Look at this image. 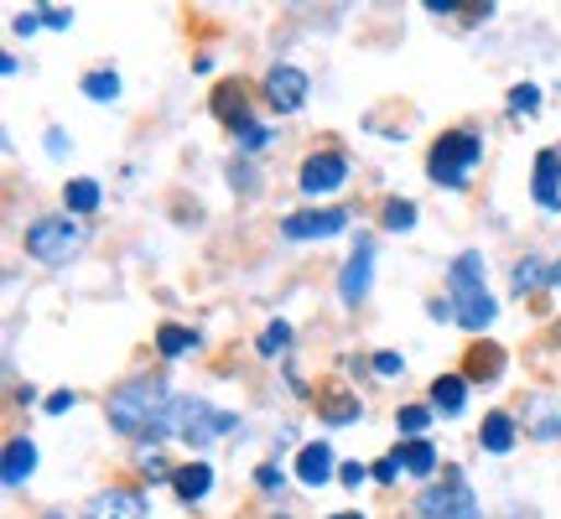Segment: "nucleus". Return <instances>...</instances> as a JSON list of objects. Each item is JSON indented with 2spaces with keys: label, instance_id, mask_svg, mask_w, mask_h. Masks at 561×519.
<instances>
[{
  "label": "nucleus",
  "instance_id": "1",
  "mask_svg": "<svg viewBox=\"0 0 561 519\" xmlns=\"http://www.w3.org/2000/svg\"><path fill=\"white\" fill-rule=\"evenodd\" d=\"M110 426L136 441L178 437V400L161 380H130L110 395Z\"/></svg>",
  "mask_w": 561,
  "mask_h": 519
},
{
  "label": "nucleus",
  "instance_id": "2",
  "mask_svg": "<svg viewBox=\"0 0 561 519\" xmlns=\"http://www.w3.org/2000/svg\"><path fill=\"white\" fill-rule=\"evenodd\" d=\"M447 291H453V307H458V318L468 333H483L489 322H494V297H489V286H483V260L473 255V250H462L458 260H453V270H447Z\"/></svg>",
  "mask_w": 561,
  "mask_h": 519
},
{
  "label": "nucleus",
  "instance_id": "3",
  "mask_svg": "<svg viewBox=\"0 0 561 519\" xmlns=\"http://www.w3.org/2000/svg\"><path fill=\"white\" fill-rule=\"evenodd\" d=\"M483 161V140L473 130H447L426 157V172L437 187H468V172Z\"/></svg>",
  "mask_w": 561,
  "mask_h": 519
},
{
  "label": "nucleus",
  "instance_id": "4",
  "mask_svg": "<svg viewBox=\"0 0 561 519\" xmlns=\"http://www.w3.org/2000/svg\"><path fill=\"white\" fill-rule=\"evenodd\" d=\"M416 515L421 519H479V494L468 488L458 468H447L442 483H426L416 499Z\"/></svg>",
  "mask_w": 561,
  "mask_h": 519
},
{
  "label": "nucleus",
  "instance_id": "5",
  "mask_svg": "<svg viewBox=\"0 0 561 519\" xmlns=\"http://www.w3.org/2000/svg\"><path fill=\"white\" fill-rule=\"evenodd\" d=\"M229 431H240V420L219 411V405H208V400H178V437L193 441V447H208V441L229 437Z\"/></svg>",
  "mask_w": 561,
  "mask_h": 519
},
{
  "label": "nucleus",
  "instance_id": "6",
  "mask_svg": "<svg viewBox=\"0 0 561 519\" xmlns=\"http://www.w3.org/2000/svg\"><path fill=\"white\" fill-rule=\"evenodd\" d=\"M83 244V229L68 219H37L26 229V255L37 265H68V255Z\"/></svg>",
  "mask_w": 561,
  "mask_h": 519
},
{
  "label": "nucleus",
  "instance_id": "7",
  "mask_svg": "<svg viewBox=\"0 0 561 519\" xmlns=\"http://www.w3.org/2000/svg\"><path fill=\"white\" fill-rule=\"evenodd\" d=\"M343 182H348V157H343V151H318V157L301 161L297 187L307 193V198H318V193H339Z\"/></svg>",
  "mask_w": 561,
  "mask_h": 519
},
{
  "label": "nucleus",
  "instance_id": "8",
  "mask_svg": "<svg viewBox=\"0 0 561 519\" xmlns=\"http://www.w3.org/2000/svg\"><path fill=\"white\" fill-rule=\"evenodd\" d=\"M348 223H354L348 208H318V214H291V219L280 223V234L286 240H333Z\"/></svg>",
  "mask_w": 561,
  "mask_h": 519
},
{
  "label": "nucleus",
  "instance_id": "9",
  "mask_svg": "<svg viewBox=\"0 0 561 519\" xmlns=\"http://www.w3.org/2000/svg\"><path fill=\"white\" fill-rule=\"evenodd\" d=\"M301 100H307V73H301V68L280 62V68L265 73V104H271V109L291 115V109H301Z\"/></svg>",
  "mask_w": 561,
  "mask_h": 519
},
{
  "label": "nucleus",
  "instance_id": "10",
  "mask_svg": "<svg viewBox=\"0 0 561 519\" xmlns=\"http://www.w3.org/2000/svg\"><path fill=\"white\" fill-rule=\"evenodd\" d=\"M369 280H375V244L359 240L354 260L343 265V276H339V297L348 301V307H359V301L369 297Z\"/></svg>",
  "mask_w": 561,
  "mask_h": 519
},
{
  "label": "nucleus",
  "instance_id": "11",
  "mask_svg": "<svg viewBox=\"0 0 561 519\" xmlns=\"http://www.w3.org/2000/svg\"><path fill=\"white\" fill-rule=\"evenodd\" d=\"M83 519H146V499L136 488H104V494L89 499Z\"/></svg>",
  "mask_w": 561,
  "mask_h": 519
},
{
  "label": "nucleus",
  "instance_id": "12",
  "mask_svg": "<svg viewBox=\"0 0 561 519\" xmlns=\"http://www.w3.org/2000/svg\"><path fill=\"white\" fill-rule=\"evenodd\" d=\"M525 431L541 441H561V400L557 395H536L525 405Z\"/></svg>",
  "mask_w": 561,
  "mask_h": 519
},
{
  "label": "nucleus",
  "instance_id": "13",
  "mask_svg": "<svg viewBox=\"0 0 561 519\" xmlns=\"http://www.w3.org/2000/svg\"><path fill=\"white\" fill-rule=\"evenodd\" d=\"M297 478L307 483V488H322V483L333 478V447H328V441H307V447H301Z\"/></svg>",
  "mask_w": 561,
  "mask_h": 519
},
{
  "label": "nucleus",
  "instance_id": "14",
  "mask_svg": "<svg viewBox=\"0 0 561 519\" xmlns=\"http://www.w3.org/2000/svg\"><path fill=\"white\" fill-rule=\"evenodd\" d=\"M32 468H37V447H32L26 437L5 441V462H0V478H5V488L26 483V478H32Z\"/></svg>",
  "mask_w": 561,
  "mask_h": 519
},
{
  "label": "nucleus",
  "instance_id": "15",
  "mask_svg": "<svg viewBox=\"0 0 561 519\" xmlns=\"http://www.w3.org/2000/svg\"><path fill=\"white\" fill-rule=\"evenodd\" d=\"M172 488H178L182 504H198L208 488H214V468L208 462H187V468H172Z\"/></svg>",
  "mask_w": 561,
  "mask_h": 519
},
{
  "label": "nucleus",
  "instance_id": "16",
  "mask_svg": "<svg viewBox=\"0 0 561 519\" xmlns=\"http://www.w3.org/2000/svg\"><path fill=\"white\" fill-rule=\"evenodd\" d=\"M551 280H561V270H551L541 255H530V260H520L515 265V276H510V286L520 291V297H536V291H546Z\"/></svg>",
  "mask_w": 561,
  "mask_h": 519
},
{
  "label": "nucleus",
  "instance_id": "17",
  "mask_svg": "<svg viewBox=\"0 0 561 519\" xmlns=\"http://www.w3.org/2000/svg\"><path fill=\"white\" fill-rule=\"evenodd\" d=\"M557 172H561V151H541V157H536V203H541V208H551V214L561 208Z\"/></svg>",
  "mask_w": 561,
  "mask_h": 519
},
{
  "label": "nucleus",
  "instance_id": "18",
  "mask_svg": "<svg viewBox=\"0 0 561 519\" xmlns=\"http://www.w3.org/2000/svg\"><path fill=\"white\" fill-rule=\"evenodd\" d=\"M479 447L483 452H510L515 447V416H504V411H489L479 426Z\"/></svg>",
  "mask_w": 561,
  "mask_h": 519
},
{
  "label": "nucleus",
  "instance_id": "19",
  "mask_svg": "<svg viewBox=\"0 0 561 519\" xmlns=\"http://www.w3.org/2000/svg\"><path fill=\"white\" fill-rule=\"evenodd\" d=\"M390 458L401 462V473H411V478L437 473V447H432V441H405V447H396Z\"/></svg>",
  "mask_w": 561,
  "mask_h": 519
},
{
  "label": "nucleus",
  "instance_id": "20",
  "mask_svg": "<svg viewBox=\"0 0 561 519\" xmlns=\"http://www.w3.org/2000/svg\"><path fill=\"white\" fill-rule=\"evenodd\" d=\"M214 115H219L224 125H234V130H244V125H250V109H244V89H240V83H219V89H214Z\"/></svg>",
  "mask_w": 561,
  "mask_h": 519
},
{
  "label": "nucleus",
  "instance_id": "21",
  "mask_svg": "<svg viewBox=\"0 0 561 519\" xmlns=\"http://www.w3.org/2000/svg\"><path fill=\"white\" fill-rule=\"evenodd\" d=\"M462 400H468V380H462V374H442V380H432V411L458 416Z\"/></svg>",
  "mask_w": 561,
  "mask_h": 519
},
{
  "label": "nucleus",
  "instance_id": "22",
  "mask_svg": "<svg viewBox=\"0 0 561 519\" xmlns=\"http://www.w3.org/2000/svg\"><path fill=\"white\" fill-rule=\"evenodd\" d=\"M62 203H68V214H94V208H100V182L73 177L68 187H62Z\"/></svg>",
  "mask_w": 561,
  "mask_h": 519
},
{
  "label": "nucleus",
  "instance_id": "23",
  "mask_svg": "<svg viewBox=\"0 0 561 519\" xmlns=\"http://www.w3.org/2000/svg\"><path fill=\"white\" fill-rule=\"evenodd\" d=\"M83 94L94 104H115L121 100V73H115V68H94V73L83 79Z\"/></svg>",
  "mask_w": 561,
  "mask_h": 519
},
{
  "label": "nucleus",
  "instance_id": "24",
  "mask_svg": "<svg viewBox=\"0 0 561 519\" xmlns=\"http://www.w3.org/2000/svg\"><path fill=\"white\" fill-rule=\"evenodd\" d=\"M157 343H161V354H167V359H182L187 348H198V333H187V327H178V322H161Z\"/></svg>",
  "mask_w": 561,
  "mask_h": 519
},
{
  "label": "nucleus",
  "instance_id": "25",
  "mask_svg": "<svg viewBox=\"0 0 561 519\" xmlns=\"http://www.w3.org/2000/svg\"><path fill=\"white\" fill-rule=\"evenodd\" d=\"M385 229H390V234H411V229H416V203H405V198L385 203Z\"/></svg>",
  "mask_w": 561,
  "mask_h": 519
},
{
  "label": "nucleus",
  "instance_id": "26",
  "mask_svg": "<svg viewBox=\"0 0 561 519\" xmlns=\"http://www.w3.org/2000/svg\"><path fill=\"white\" fill-rule=\"evenodd\" d=\"M500 369H504V354L494 348V343H483L479 354H473V364H468V374H473V380H494Z\"/></svg>",
  "mask_w": 561,
  "mask_h": 519
},
{
  "label": "nucleus",
  "instance_id": "27",
  "mask_svg": "<svg viewBox=\"0 0 561 519\" xmlns=\"http://www.w3.org/2000/svg\"><path fill=\"white\" fill-rule=\"evenodd\" d=\"M536 109H541V89H536V83L510 89V115H536Z\"/></svg>",
  "mask_w": 561,
  "mask_h": 519
},
{
  "label": "nucleus",
  "instance_id": "28",
  "mask_svg": "<svg viewBox=\"0 0 561 519\" xmlns=\"http://www.w3.org/2000/svg\"><path fill=\"white\" fill-rule=\"evenodd\" d=\"M426 420H432V411L426 405H405L401 416H396V426H401L411 441H421V431H426Z\"/></svg>",
  "mask_w": 561,
  "mask_h": 519
},
{
  "label": "nucleus",
  "instance_id": "29",
  "mask_svg": "<svg viewBox=\"0 0 561 519\" xmlns=\"http://www.w3.org/2000/svg\"><path fill=\"white\" fill-rule=\"evenodd\" d=\"M286 343H291V327H286V322H271V327L261 333V354L265 359H276V354H286Z\"/></svg>",
  "mask_w": 561,
  "mask_h": 519
},
{
  "label": "nucleus",
  "instance_id": "30",
  "mask_svg": "<svg viewBox=\"0 0 561 519\" xmlns=\"http://www.w3.org/2000/svg\"><path fill=\"white\" fill-rule=\"evenodd\" d=\"M322 416L333 420V426H343V420H359V405L354 400H333V405H322Z\"/></svg>",
  "mask_w": 561,
  "mask_h": 519
},
{
  "label": "nucleus",
  "instance_id": "31",
  "mask_svg": "<svg viewBox=\"0 0 561 519\" xmlns=\"http://www.w3.org/2000/svg\"><path fill=\"white\" fill-rule=\"evenodd\" d=\"M37 16L47 21V26H53V32H68V26H73V11H62V5H42Z\"/></svg>",
  "mask_w": 561,
  "mask_h": 519
},
{
  "label": "nucleus",
  "instance_id": "32",
  "mask_svg": "<svg viewBox=\"0 0 561 519\" xmlns=\"http://www.w3.org/2000/svg\"><path fill=\"white\" fill-rule=\"evenodd\" d=\"M265 140H271V130H265V125H255V120L240 130V146H244V151H261Z\"/></svg>",
  "mask_w": 561,
  "mask_h": 519
},
{
  "label": "nucleus",
  "instance_id": "33",
  "mask_svg": "<svg viewBox=\"0 0 561 519\" xmlns=\"http://www.w3.org/2000/svg\"><path fill=\"white\" fill-rule=\"evenodd\" d=\"M405 364H401V354H375V374H385V380H390V374H401Z\"/></svg>",
  "mask_w": 561,
  "mask_h": 519
},
{
  "label": "nucleus",
  "instance_id": "34",
  "mask_svg": "<svg viewBox=\"0 0 561 519\" xmlns=\"http://www.w3.org/2000/svg\"><path fill=\"white\" fill-rule=\"evenodd\" d=\"M255 483H261V488H280V468H276V462H261Z\"/></svg>",
  "mask_w": 561,
  "mask_h": 519
},
{
  "label": "nucleus",
  "instance_id": "35",
  "mask_svg": "<svg viewBox=\"0 0 561 519\" xmlns=\"http://www.w3.org/2000/svg\"><path fill=\"white\" fill-rule=\"evenodd\" d=\"M73 405H79V395H73V390H62V395L47 400V411H53V416H62V411H73Z\"/></svg>",
  "mask_w": 561,
  "mask_h": 519
},
{
  "label": "nucleus",
  "instance_id": "36",
  "mask_svg": "<svg viewBox=\"0 0 561 519\" xmlns=\"http://www.w3.org/2000/svg\"><path fill=\"white\" fill-rule=\"evenodd\" d=\"M339 478H343V483H348V488H359V483H364V478H369V468H364V462H348V468H343Z\"/></svg>",
  "mask_w": 561,
  "mask_h": 519
},
{
  "label": "nucleus",
  "instance_id": "37",
  "mask_svg": "<svg viewBox=\"0 0 561 519\" xmlns=\"http://www.w3.org/2000/svg\"><path fill=\"white\" fill-rule=\"evenodd\" d=\"M375 478H380V483H396V478H401V462H396V458H385L380 468H375Z\"/></svg>",
  "mask_w": 561,
  "mask_h": 519
},
{
  "label": "nucleus",
  "instance_id": "38",
  "mask_svg": "<svg viewBox=\"0 0 561 519\" xmlns=\"http://www.w3.org/2000/svg\"><path fill=\"white\" fill-rule=\"evenodd\" d=\"M37 26H42V21H37V11H21V16H16V32H21V37H32Z\"/></svg>",
  "mask_w": 561,
  "mask_h": 519
},
{
  "label": "nucleus",
  "instance_id": "39",
  "mask_svg": "<svg viewBox=\"0 0 561 519\" xmlns=\"http://www.w3.org/2000/svg\"><path fill=\"white\" fill-rule=\"evenodd\" d=\"M68 151V136L62 130H47V157H62Z\"/></svg>",
  "mask_w": 561,
  "mask_h": 519
},
{
  "label": "nucleus",
  "instance_id": "40",
  "mask_svg": "<svg viewBox=\"0 0 561 519\" xmlns=\"http://www.w3.org/2000/svg\"><path fill=\"white\" fill-rule=\"evenodd\" d=\"M333 519H364V515H333Z\"/></svg>",
  "mask_w": 561,
  "mask_h": 519
},
{
  "label": "nucleus",
  "instance_id": "41",
  "mask_svg": "<svg viewBox=\"0 0 561 519\" xmlns=\"http://www.w3.org/2000/svg\"><path fill=\"white\" fill-rule=\"evenodd\" d=\"M47 519H68V515H47Z\"/></svg>",
  "mask_w": 561,
  "mask_h": 519
}]
</instances>
